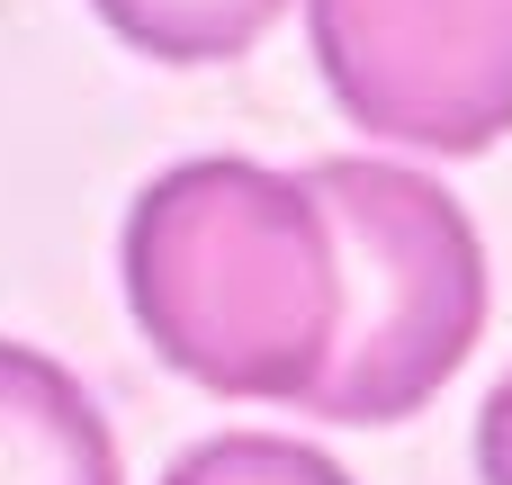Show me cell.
Returning <instances> with one entry per match:
<instances>
[{"instance_id": "6da1fadb", "label": "cell", "mask_w": 512, "mask_h": 485, "mask_svg": "<svg viewBox=\"0 0 512 485\" xmlns=\"http://www.w3.org/2000/svg\"><path fill=\"white\" fill-rule=\"evenodd\" d=\"M126 306L180 378L306 405L342 342L333 216L306 171H261L234 153L180 162L126 207Z\"/></svg>"}, {"instance_id": "7a4b0ae2", "label": "cell", "mask_w": 512, "mask_h": 485, "mask_svg": "<svg viewBox=\"0 0 512 485\" xmlns=\"http://www.w3.org/2000/svg\"><path fill=\"white\" fill-rule=\"evenodd\" d=\"M342 243V342L306 396L324 423L423 414L486 333V243L468 207L378 153H333L306 171Z\"/></svg>"}, {"instance_id": "3957f363", "label": "cell", "mask_w": 512, "mask_h": 485, "mask_svg": "<svg viewBox=\"0 0 512 485\" xmlns=\"http://www.w3.org/2000/svg\"><path fill=\"white\" fill-rule=\"evenodd\" d=\"M306 45L351 126L414 153L512 135V0H306Z\"/></svg>"}, {"instance_id": "277c9868", "label": "cell", "mask_w": 512, "mask_h": 485, "mask_svg": "<svg viewBox=\"0 0 512 485\" xmlns=\"http://www.w3.org/2000/svg\"><path fill=\"white\" fill-rule=\"evenodd\" d=\"M0 485H117L108 414L27 342H0Z\"/></svg>"}, {"instance_id": "5b68a950", "label": "cell", "mask_w": 512, "mask_h": 485, "mask_svg": "<svg viewBox=\"0 0 512 485\" xmlns=\"http://www.w3.org/2000/svg\"><path fill=\"white\" fill-rule=\"evenodd\" d=\"M90 9L135 54H162V63H234L279 18V0H90Z\"/></svg>"}, {"instance_id": "8992f818", "label": "cell", "mask_w": 512, "mask_h": 485, "mask_svg": "<svg viewBox=\"0 0 512 485\" xmlns=\"http://www.w3.org/2000/svg\"><path fill=\"white\" fill-rule=\"evenodd\" d=\"M162 485H351L315 441H288V432H225V441H198Z\"/></svg>"}, {"instance_id": "52a82bcc", "label": "cell", "mask_w": 512, "mask_h": 485, "mask_svg": "<svg viewBox=\"0 0 512 485\" xmlns=\"http://www.w3.org/2000/svg\"><path fill=\"white\" fill-rule=\"evenodd\" d=\"M477 477L512 485V378L486 396V414H477Z\"/></svg>"}]
</instances>
